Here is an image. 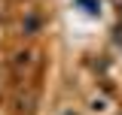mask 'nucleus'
I'll return each instance as SVG.
<instances>
[{"label": "nucleus", "mask_w": 122, "mask_h": 115, "mask_svg": "<svg viewBox=\"0 0 122 115\" xmlns=\"http://www.w3.org/2000/svg\"><path fill=\"white\" fill-rule=\"evenodd\" d=\"M61 115H76V112H73V109H61Z\"/></svg>", "instance_id": "obj_1"}]
</instances>
